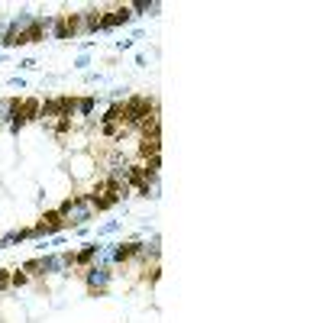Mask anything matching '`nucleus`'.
<instances>
[{
    "mask_svg": "<svg viewBox=\"0 0 323 323\" xmlns=\"http://www.w3.org/2000/svg\"><path fill=\"white\" fill-rule=\"evenodd\" d=\"M78 26H81L78 17H65V20H58V39H68V36H74V33H78Z\"/></svg>",
    "mask_w": 323,
    "mask_h": 323,
    "instance_id": "obj_1",
    "label": "nucleus"
},
{
    "mask_svg": "<svg viewBox=\"0 0 323 323\" xmlns=\"http://www.w3.org/2000/svg\"><path fill=\"white\" fill-rule=\"evenodd\" d=\"M136 252H142V246L139 243H129V246H120L117 252H113V259H117V262H126V259H133Z\"/></svg>",
    "mask_w": 323,
    "mask_h": 323,
    "instance_id": "obj_2",
    "label": "nucleus"
},
{
    "mask_svg": "<svg viewBox=\"0 0 323 323\" xmlns=\"http://www.w3.org/2000/svg\"><path fill=\"white\" fill-rule=\"evenodd\" d=\"M88 278H91V284H104V281H107V272H101V268H91Z\"/></svg>",
    "mask_w": 323,
    "mask_h": 323,
    "instance_id": "obj_3",
    "label": "nucleus"
},
{
    "mask_svg": "<svg viewBox=\"0 0 323 323\" xmlns=\"http://www.w3.org/2000/svg\"><path fill=\"white\" fill-rule=\"evenodd\" d=\"M94 252H97V246H91V249H84L81 256L74 259V262H81V265H84V262H91V259H94Z\"/></svg>",
    "mask_w": 323,
    "mask_h": 323,
    "instance_id": "obj_4",
    "label": "nucleus"
},
{
    "mask_svg": "<svg viewBox=\"0 0 323 323\" xmlns=\"http://www.w3.org/2000/svg\"><path fill=\"white\" fill-rule=\"evenodd\" d=\"M10 281H13V284H17V288H20V284H26L29 278H26V275H23V272H17V275H10Z\"/></svg>",
    "mask_w": 323,
    "mask_h": 323,
    "instance_id": "obj_5",
    "label": "nucleus"
},
{
    "mask_svg": "<svg viewBox=\"0 0 323 323\" xmlns=\"http://www.w3.org/2000/svg\"><path fill=\"white\" fill-rule=\"evenodd\" d=\"M7 284H10V275H7V272H0V288H7Z\"/></svg>",
    "mask_w": 323,
    "mask_h": 323,
    "instance_id": "obj_6",
    "label": "nucleus"
}]
</instances>
